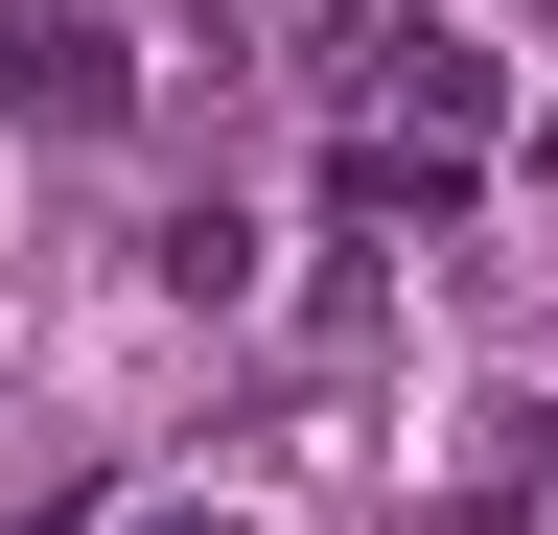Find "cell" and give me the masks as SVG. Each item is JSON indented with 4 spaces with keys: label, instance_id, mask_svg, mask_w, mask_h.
Segmentation results:
<instances>
[{
    "label": "cell",
    "instance_id": "cell-1",
    "mask_svg": "<svg viewBox=\"0 0 558 535\" xmlns=\"http://www.w3.org/2000/svg\"><path fill=\"white\" fill-rule=\"evenodd\" d=\"M0 117H24V141H117V117H140V47L94 24V0H0Z\"/></svg>",
    "mask_w": 558,
    "mask_h": 535
},
{
    "label": "cell",
    "instance_id": "cell-2",
    "mask_svg": "<svg viewBox=\"0 0 558 535\" xmlns=\"http://www.w3.org/2000/svg\"><path fill=\"white\" fill-rule=\"evenodd\" d=\"M373 117L465 163V141H488V47H465V24H373Z\"/></svg>",
    "mask_w": 558,
    "mask_h": 535
},
{
    "label": "cell",
    "instance_id": "cell-3",
    "mask_svg": "<svg viewBox=\"0 0 558 535\" xmlns=\"http://www.w3.org/2000/svg\"><path fill=\"white\" fill-rule=\"evenodd\" d=\"M140 280H163V303H233V280H256V233H233V210H163V233H140Z\"/></svg>",
    "mask_w": 558,
    "mask_h": 535
},
{
    "label": "cell",
    "instance_id": "cell-4",
    "mask_svg": "<svg viewBox=\"0 0 558 535\" xmlns=\"http://www.w3.org/2000/svg\"><path fill=\"white\" fill-rule=\"evenodd\" d=\"M140 535H256V512H140Z\"/></svg>",
    "mask_w": 558,
    "mask_h": 535
}]
</instances>
